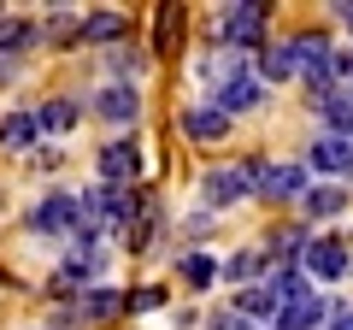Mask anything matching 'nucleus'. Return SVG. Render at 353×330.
<instances>
[{"label":"nucleus","mask_w":353,"mask_h":330,"mask_svg":"<svg viewBox=\"0 0 353 330\" xmlns=\"http://www.w3.org/2000/svg\"><path fill=\"white\" fill-rule=\"evenodd\" d=\"M271 330H277V324H271Z\"/></svg>","instance_id":"obj_32"},{"label":"nucleus","mask_w":353,"mask_h":330,"mask_svg":"<svg viewBox=\"0 0 353 330\" xmlns=\"http://www.w3.org/2000/svg\"><path fill=\"white\" fill-rule=\"evenodd\" d=\"M306 165L312 171H353V136H318L312 148H306Z\"/></svg>","instance_id":"obj_13"},{"label":"nucleus","mask_w":353,"mask_h":330,"mask_svg":"<svg viewBox=\"0 0 353 330\" xmlns=\"http://www.w3.org/2000/svg\"><path fill=\"white\" fill-rule=\"evenodd\" d=\"M36 142H41L36 106H12V113L0 118V148H6V153H36Z\"/></svg>","instance_id":"obj_8"},{"label":"nucleus","mask_w":353,"mask_h":330,"mask_svg":"<svg viewBox=\"0 0 353 330\" xmlns=\"http://www.w3.org/2000/svg\"><path fill=\"white\" fill-rule=\"evenodd\" d=\"M94 113H101V118H112V124H136V113H141L136 83H106V89L94 95Z\"/></svg>","instance_id":"obj_12"},{"label":"nucleus","mask_w":353,"mask_h":330,"mask_svg":"<svg viewBox=\"0 0 353 330\" xmlns=\"http://www.w3.org/2000/svg\"><path fill=\"white\" fill-rule=\"evenodd\" d=\"M153 307H165V289H159V283H141L136 295H124V313H153Z\"/></svg>","instance_id":"obj_26"},{"label":"nucleus","mask_w":353,"mask_h":330,"mask_svg":"<svg viewBox=\"0 0 353 330\" xmlns=\"http://www.w3.org/2000/svg\"><path fill=\"white\" fill-rule=\"evenodd\" d=\"M236 313H241V318H248V324H253V318H271V324H277V313H283V307H277V301H271V295H265V289H259V283H248V289H241V295H236Z\"/></svg>","instance_id":"obj_22"},{"label":"nucleus","mask_w":353,"mask_h":330,"mask_svg":"<svg viewBox=\"0 0 353 330\" xmlns=\"http://www.w3.org/2000/svg\"><path fill=\"white\" fill-rule=\"evenodd\" d=\"M301 213H306V218H341V213H347V189H336V183H318V189L301 195Z\"/></svg>","instance_id":"obj_17"},{"label":"nucleus","mask_w":353,"mask_h":330,"mask_svg":"<svg viewBox=\"0 0 353 330\" xmlns=\"http://www.w3.org/2000/svg\"><path fill=\"white\" fill-rule=\"evenodd\" d=\"M218 278H230V283H248V278H265V254H259V248H241V254H230L224 266H218Z\"/></svg>","instance_id":"obj_23"},{"label":"nucleus","mask_w":353,"mask_h":330,"mask_svg":"<svg viewBox=\"0 0 353 330\" xmlns=\"http://www.w3.org/2000/svg\"><path fill=\"white\" fill-rule=\"evenodd\" d=\"M324 330H353V307H341V313H330Z\"/></svg>","instance_id":"obj_30"},{"label":"nucleus","mask_w":353,"mask_h":330,"mask_svg":"<svg viewBox=\"0 0 353 330\" xmlns=\"http://www.w3.org/2000/svg\"><path fill=\"white\" fill-rule=\"evenodd\" d=\"M206 330H253V324L236 313V307H224V313H206Z\"/></svg>","instance_id":"obj_28"},{"label":"nucleus","mask_w":353,"mask_h":330,"mask_svg":"<svg viewBox=\"0 0 353 330\" xmlns=\"http://www.w3.org/2000/svg\"><path fill=\"white\" fill-rule=\"evenodd\" d=\"M289 53H294V77H306V89H312V95L336 89V48H330L324 30H301V36H289Z\"/></svg>","instance_id":"obj_3"},{"label":"nucleus","mask_w":353,"mask_h":330,"mask_svg":"<svg viewBox=\"0 0 353 330\" xmlns=\"http://www.w3.org/2000/svg\"><path fill=\"white\" fill-rule=\"evenodd\" d=\"M336 18H341L347 30H353V0H341V6H336Z\"/></svg>","instance_id":"obj_31"},{"label":"nucleus","mask_w":353,"mask_h":330,"mask_svg":"<svg viewBox=\"0 0 353 330\" xmlns=\"http://www.w3.org/2000/svg\"><path fill=\"white\" fill-rule=\"evenodd\" d=\"M312 113L330 124V136H353V101H347V89H324V95H312Z\"/></svg>","instance_id":"obj_16"},{"label":"nucleus","mask_w":353,"mask_h":330,"mask_svg":"<svg viewBox=\"0 0 353 330\" xmlns=\"http://www.w3.org/2000/svg\"><path fill=\"white\" fill-rule=\"evenodd\" d=\"M265 24H271V6L265 0H236V6H218L212 30L230 53H259L265 48Z\"/></svg>","instance_id":"obj_1"},{"label":"nucleus","mask_w":353,"mask_h":330,"mask_svg":"<svg viewBox=\"0 0 353 330\" xmlns=\"http://www.w3.org/2000/svg\"><path fill=\"white\" fill-rule=\"evenodd\" d=\"M141 59H148V53H141L136 41H130V48H124V41H118V48H106V71H112V83H130V77L141 71Z\"/></svg>","instance_id":"obj_24"},{"label":"nucleus","mask_w":353,"mask_h":330,"mask_svg":"<svg viewBox=\"0 0 353 330\" xmlns=\"http://www.w3.org/2000/svg\"><path fill=\"white\" fill-rule=\"evenodd\" d=\"M183 136H189V142H224V136H230V118L218 113L212 101H206V106H189V113H183Z\"/></svg>","instance_id":"obj_15"},{"label":"nucleus","mask_w":353,"mask_h":330,"mask_svg":"<svg viewBox=\"0 0 353 330\" xmlns=\"http://www.w3.org/2000/svg\"><path fill=\"white\" fill-rule=\"evenodd\" d=\"M94 171H101L106 189H136V177H141V142L136 136L106 142V148L94 153Z\"/></svg>","instance_id":"obj_5"},{"label":"nucleus","mask_w":353,"mask_h":330,"mask_svg":"<svg viewBox=\"0 0 353 330\" xmlns=\"http://www.w3.org/2000/svg\"><path fill=\"white\" fill-rule=\"evenodd\" d=\"M318 324H330V295H318V289L294 295L277 313V330H318Z\"/></svg>","instance_id":"obj_10"},{"label":"nucleus","mask_w":353,"mask_h":330,"mask_svg":"<svg viewBox=\"0 0 353 330\" xmlns=\"http://www.w3.org/2000/svg\"><path fill=\"white\" fill-rule=\"evenodd\" d=\"M259 171L265 159H236V165H212L201 177V201L212 206V213H224V206H241L248 195H259Z\"/></svg>","instance_id":"obj_2"},{"label":"nucleus","mask_w":353,"mask_h":330,"mask_svg":"<svg viewBox=\"0 0 353 330\" xmlns=\"http://www.w3.org/2000/svg\"><path fill=\"white\" fill-rule=\"evenodd\" d=\"M24 224L36 230V236H65V242H71L77 230L88 224V218H83V195H65V189L41 195V201L24 213Z\"/></svg>","instance_id":"obj_4"},{"label":"nucleus","mask_w":353,"mask_h":330,"mask_svg":"<svg viewBox=\"0 0 353 330\" xmlns=\"http://www.w3.org/2000/svg\"><path fill=\"white\" fill-rule=\"evenodd\" d=\"M259 195L265 201H301L306 195V165H265L259 171Z\"/></svg>","instance_id":"obj_11"},{"label":"nucleus","mask_w":353,"mask_h":330,"mask_svg":"<svg viewBox=\"0 0 353 330\" xmlns=\"http://www.w3.org/2000/svg\"><path fill=\"white\" fill-rule=\"evenodd\" d=\"M253 59H259V83H289L294 77V53H289V41H271V48H259L253 53Z\"/></svg>","instance_id":"obj_18"},{"label":"nucleus","mask_w":353,"mask_h":330,"mask_svg":"<svg viewBox=\"0 0 353 330\" xmlns=\"http://www.w3.org/2000/svg\"><path fill=\"white\" fill-rule=\"evenodd\" d=\"M212 106L218 113H253V106H265V83L253 71H241V77H230V83H218V95H212Z\"/></svg>","instance_id":"obj_9"},{"label":"nucleus","mask_w":353,"mask_h":330,"mask_svg":"<svg viewBox=\"0 0 353 330\" xmlns=\"http://www.w3.org/2000/svg\"><path fill=\"white\" fill-rule=\"evenodd\" d=\"M59 159H65L59 148H36V165H41V171H59Z\"/></svg>","instance_id":"obj_29"},{"label":"nucleus","mask_w":353,"mask_h":330,"mask_svg":"<svg viewBox=\"0 0 353 330\" xmlns=\"http://www.w3.org/2000/svg\"><path fill=\"white\" fill-rule=\"evenodd\" d=\"M36 118H41V130H53V136H65V130L83 118V106L71 101V95H53V101H41L36 106Z\"/></svg>","instance_id":"obj_19"},{"label":"nucleus","mask_w":353,"mask_h":330,"mask_svg":"<svg viewBox=\"0 0 353 330\" xmlns=\"http://www.w3.org/2000/svg\"><path fill=\"white\" fill-rule=\"evenodd\" d=\"M176 278L189 283V289H212L218 283V260L212 254H183L176 260Z\"/></svg>","instance_id":"obj_21"},{"label":"nucleus","mask_w":353,"mask_h":330,"mask_svg":"<svg viewBox=\"0 0 353 330\" xmlns=\"http://www.w3.org/2000/svg\"><path fill=\"white\" fill-rule=\"evenodd\" d=\"M176 36H183V6H159V48H171Z\"/></svg>","instance_id":"obj_27"},{"label":"nucleus","mask_w":353,"mask_h":330,"mask_svg":"<svg viewBox=\"0 0 353 330\" xmlns=\"http://www.w3.org/2000/svg\"><path fill=\"white\" fill-rule=\"evenodd\" d=\"M36 24L30 18H0V59H12V53H24V48H36Z\"/></svg>","instance_id":"obj_20"},{"label":"nucleus","mask_w":353,"mask_h":330,"mask_svg":"<svg viewBox=\"0 0 353 330\" xmlns=\"http://www.w3.org/2000/svg\"><path fill=\"white\" fill-rule=\"evenodd\" d=\"M301 278L306 283H336V278H347V248H341V242L336 236H312V242H306V248H301Z\"/></svg>","instance_id":"obj_6"},{"label":"nucleus","mask_w":353,"mask_h":330,"mask_svg":"<svg viewBox=\"0 0 353 330\" xmlns=\"http://www.w3.org/2000/svg\"><path fill=\"white\" fill-rule=\"evenodd\" d=\"M77 24H83V18H77V12H65V6H59V12H53L48 24L36 30V36H48V41H71V36H77Z\"/></svg>","instance_id":"obj_25"},{"label":"nucleus","mask_w":353,"mask_h":330,"mask_svg":"<svg viewBox=\"0 0 353 330\" xmlns=\"http://www.w3.org/2000/svg\"><path fill=\"white\" fill-rule=\"evenodd\" d=\"M65 313L77 318V324H106V318L124 313V289H112V283H94V289H83Z\"/></svg>","instance_id":"obj_7"},{"label":"nucleus","mask_w":353,"mask_h":330,"mask_svg":"<svg viewBox=\"0 0 353 330\" xmlns=\"http://www.w3.org/2000/svg\"><path fill=\"white\" fill-rule=\"evenodd\" d=\"M124 30H130V18L112 12V6H101V12H88L83 24H77V36L94 41V48H118V41H124Z\"/></svg>","instance_id":"obj_14"}]
</instances>
